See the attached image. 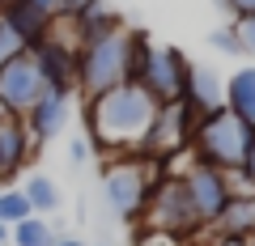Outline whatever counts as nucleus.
Listing matches in <instances>:
<instances>
[{
    "label": "nucleus",
    "mask_w": 255,
    "mask_h": 246,
    "mask_svg": "<svg viewBox=\"0 0 255 246\" xmlns=\"http://www.w3.org/2000/svg\"><path fill=\"white\" fill-rule=\"evenodd\" d=\"M162 102L136 81H124L115 89L85 102V128H90L94 149L102 153H145L149 132Z\"/></svg>",
    "instance_id": "nucleus-1"
},
{
    "label": "nucleus",
    "mask_w": 255,
    "mask_h": 246,
    "mask_svg": "<svg viewBox=\"0 0 255 246\" xmlns=\"http://www.w3.org/2000/svg\"><path fill=\"white\" fill-rule=\"evenodd\" d=\"M251 140H255V132L247 128L243 119L234 110L217 106V110L196 119V128H191V153H196L200 165H213L221 174H238L243 162H247Z\"/></svg>",
    "instance_id": "nucleus-2"
},
{
    "label": "nucleus",
    "mask_w": 255,
    "mask_h": 246,
    "mask_svg": "<svg viewBox=\"0 0 255 246\" xmlns=\"http://www.w3.org/2000/svg\"><path fill=\"white\" fill-rule=\"evenodd\" d=\"M128 73H132V30L128 26L98 43L77 47V89L85 93V102L124 85Z\"/></svg>",
    "instance_id": "nucleus-3"
},
{
    "label": "nucleus",
    "mask_w": 255,
    "mask_h": 246,
    "mask_svg": "<svg viewBox=\"0 0 255 246\" xmlns=\"http://www.w3.org/2000/svg\"><path fill=\"white\" fill-rule=\"evenodd\" d=\"M157 178L149 174L145 162H136V157H124V162H111L107 174H102V195H107L111 212L124 221L132 217H145V204L149 195H153Z\"/></svg>",
    "instance_id": "nucleus-4"
},
{
    "label": "nucleus",
    "mask_w": 255,
    "mask_h": 246,
    "mask_svg": "<svg viewBox=\"0 0 255 246\" xmlns=\"http://www.w3.org/2000/svg\"><path fill=\"white\" fill-rule=\"evenodd\" d=\"M145 221L157 234H196L200 229V217L191 208V195L183 187V178H157L153 195L145 204Z\"/></svg>",
    "instance_id": "nucleus-5"
},
{
    "label": "nucleus",
    "mask_w": 255,
    "mask_h": 246,
    "mask_svg": "<svg viewBox=\"0 0 255 246\" xmlns=\"http://www.w3.org/2000/svg\"><path fill=\"white\" fill-rule=\"evenodd\" d=\"M30 60H34L47 89L73 98V89H77V43H73V34H60V26H55L38 47H30Z\"/></svg>",
    "instance_id": "nucleus-6"
},
{
    "label": "nucleus",
    "mask_w": 255,
    "mask_h": 246,
    "mask_svg": "<svg viewBox=\"0 0 255 246\" xmlns=\"http://www.w3.org/2000/svg\"><path fill=\"white\" fill-rule=\"evenodd\" d=\"M183 187L191 195V208H196L200 225H213L221 217V208L230 204V195H234V174H221L213 165L191 162V170L183 174Z\"/></svg>",
    "instance_id": "nucleus-7"
},
{
    "label": "nucleus",
    "mask_w": 255,
    "mask_h": 246,
    "mask_svg": "<svg viewBox=\"0 0 255 246\" xmlns=\"http://www.w3.org/2000/svg\"><path fill=\"white\" fill-rule=\"evenodd\" d=\"M43 93H47V85H43V77H38L30 51L17 55V60H9V64H0V110H4V115L26 119V110L34 106Z\"/></svg>",
    "instance_id": "nucleus-8"
},
{
    "label": "nucleus",
    "mask_w": 255,
    "mask_h": 246,
    "mask_svg": "<svg viewBox=\"0 0 255 246\" xmlns=\"http://www.w3.org/2000/svg\"><path fill=\"white\" fill-rule=\"evenodd\" d=\"M187 68H191V60L179 51V47H157L153 43L140 85H145L157 102H179L183 98V85H187Z\"/></svg>",
    "instance_id": "nucleus-9"
},
{
    "label": "nucleus",
    "mask_w": 255,
    "mask_h": 246,
    "mask_svg": "<svg viewBox=\"0 0 255 246\" xmlns=\"http://www.w3.org/2000/svg\"><path fill=\"white\" fill-rule=\"evenodd\" d=\"M191 128H196V119L187 115V106L183 102H162L157 106V119H153V132H149V145L145 153H183V149L191 145Z\"/></svg>",
    "instance_id": "nucleus-10"
},
{
    "label": "nucleus",
    "mask_w": 255,
    "mask_h": 246,
    "mask_svg": "<svg viewBox=\"0 0 255 246\" xmlns=\"http://www.w3.org/2000/svg\"><path fill=\"white\" fill-rule=\"evenodd\" d=\"M30 157H34V136H30L26 119L0 110V182H13Z\"/></svg>",
    "instance_id": "nucleus-11"
},
{
    "label": "nucleus",
    "mask_w": 255,
    "mask_h": 246,
    "mask_svg": "<svg viewBox=\"0 0 255 246\" xmlns=\"http://www.w3.org/2000/svg\"><path fill=\"white\" fill-rule=\"evenodd\" d=\"M183 106H187L191 119L209 115V110L226 106V81H221L217 73H213L209 64H191L187 68V85H183Z\"/></svg>",
    "instance_id": "nucleus-12"
},
{
    "label": "nucleus",
    "mask_w": 255,
    "mask_h": 246,
    "mask_svg": "<svg viewBox=\"0 0 255 246\" xmlns=\"http://www.w3.org/2000/svg\"><path fill=\"white\" fill-rule=\"evenodd\" d=\"M68 110H73V98H68V93H55V89H47L43 98L26 110V128H30V136H34V145L55 140L68 128Z\"/></svg>",
    "instance_id": "nucleus-13"
},
{
    "label": "nucleus",
    "mask_w": 255,
    "mask_h": 246,
    "mask_svg": "<svg viewBox=\"0 0 255 246\" xmlns=\"http://www.w3.org/2000/svg\"><path fill=\"white\" fill-rule=\"evenodd\" d=\"M64 26H68V34H73L77 47H85V43H98V38H107V34H115V30H124V21H119V13L107 9L102 0H90L77 17H64Z\"/></svg>",
    "instance_id": "nucleus-14"
},
{
    "label": "nucleus",
    "mask_w": 255,
    "mask_h": 246,
    "mask_svg": "<svg viewBox=\"0 0 255 246\" xmlns=\"http://www.w3.org/2000/svg\"><path fill=\"white\" fill-rule=\"evenodd\" d=\"M221 238H251L255 234V191H234L221 217L213 221Z\"/></svg>",
    "instance_id": "nucleus-15"
},
{
    "label": "nucleus",
    "mask_w": 255,
    "mask_h": 246,
    "mask_svg": "<svg viewBox=\"0 0 255 246\" xmlns=\"http://www.w3.org/2000/svg\"><path fill=\"white\" fill-rule=\"evenodd\" d=\"M226 110H234L247 128L255 132V64L238 68L226 81Z\"/></svg>",
    "instance_id": "nucleus-16"
},
{
    "label": "nucleus",
    "mask_w": 255,
    "mask_h": 246,
    "mask_svg": "<svg viewBox=\"0 0 255 246\" xmlns=\"http://www.w3.org/2000/svg\"><path fill=\"white\" fill-rule=\"evenodd\" d=\"M21 191H26V200H30V208H34V217H47V212L60 208V187H55L47 174H30Z\"/></svg>",
    "instance_id": "nucleus-17"
},
{
    "label": "nucleus",
    "mask_w": 255,
    "mask_h": 246,
    "mask_svg": "<svg viewBox=\"0 0 255 246\" xmlns=\"http://www.w3.org/2000/svg\"><path fill=\"white\" fill-rule=\"evenodd\" d=\"M13 246H55V229L47 225L43 217H26L13 225Z\"/></svg>",
    "instance_id": "nucleus-18"
},
{
    "label": "nucleus",
    "mask_w": 255,
    "mask_h": 246,
    "mask_svg": "<svg viewBox=\"0 0 255 246\" xmlns=\"http://www.w3.org/2000/svg\"><path fill=\"white\" fill-rule=\"evenodd\" d=\"M26 217H34V208H30L26 191H21V187H4V191H0V221L13 229L17 221H26Z\"/></svg>",
    "instance_id": "nucleus-19"
},
{
    "label": "nucleus",
    "mask_w": 255,
    "mask_h": 246,
    "mask_svg": "<svg viewBox=\"0 0 255 246\" xmlns=\"http://www.w3.org/2000/svg\"><path fill=\"white\" fill-rule=\"evenodd\" d=\"M26 51H30V47L21 43V34L0 17V64H9V60H17V55H26Z\"/></svg>",
    "instance_id": "nucleus-20"
},
{
    "label": "nucleus",
    "mask_w": 255,
    "mask_h": 246,
    "mask_svg": "<svg viewBox=\"0 0 255 246\" xmlns=\"http://www.w3.org/2000/svg\"><path fill=\"white\" fill-rule=\"evenodd\" d=\"M234 34H238V47H243V55H255V13H247V17L234 21Z\"/></svg>",
    "instance_id": "nucleus-21"
},
{
    "label": "nucleus",
    "mask_w": 255,
    "mask_h": 246,
    "mask_svg": "<svg viewBox=\"0 0 255 246\" xmlns=\"http://www.w3.org/2000/svg\"><path fill=\"white\" fill-rule=\"evenodd\" d=\"M209 43L217 47V51H226V55H243V47H238V34H234V26H226V30H213V34H209Z\"/></svg>",
    "instance_id": "nucleus-22"
},
{
    "label": "nucleus",
    "mask_w": 255,
    "mask_h": 246,
    "mask_svg": "<svg viewBox=\"0 0 255 246\" xmlns=\"http://www.w3.org/2000/svg\"><path fill=\"white\" fill-rule=\"evenodd\" d=\"M26 4L38 13V17H47L51 26H60V21H64V0H26Z\"/></svg>",
    "instance_id": "nucleus-23"
},
{
    "label": "nucleus",
    "mask_w": 255,
    "mask_h": 246,
    "mask_svg": "<svg viewBox=\"0 0 255 246\" xmlns=\"http://www.w3.org/2000/svg\"><path fill=\"white\" fill-rule=\"evenodd\" d=\"M234 178L243 182L238 191H255V140H251V149H247V162H243V170H238Z\"/></svg>",
    "instance_id": "nucleus-24"
},
{
    "label": "nucleus",
    "mask_w": 255,
    "mask_h": 246,
    "mask_svg": "<svg viewBox=\"0 0 255 246\" xmlns=\"http://www.w3.org/2000/svg\"><path fill=\"white\" fill-rule=\"evenodd\" d=\"M221 9L238 21V17H247V13H255V0H221Z\"/></svg>",
    "instance_id": "nucleus-25"
},
{
    "label": "nucleus",
    "mask_w": 255,
    "mask_h": 246,
    "mask_svg": "<svg viewBox=\"0 0 255 246\" xmlns=\"http://www.w3.org/2000/svg\"><path fill=\"white\" fill-rule=\"evenodd\" d=\"M68 157H73V165H85V157H90V140L77 136V140H73V149H68Z\"/></svg>",
    "instance_id": "nucleus-26"
},
{
    "label": "nucleus",
    "mask_w": 255,
    "mask_h": 246,
    "mask_svg": "<svg viewBox=\"0 0 255 246\" xmlns=\"http://www.w3.org/2000/svg\"><path fill=\"white\" fill-rule=\"evenodd\" d=\"M209 246H251V238H221V234H217Z\"/></svg>",
    "instance_id": "nucleus-27"
},
{
    "label": "nucleus",
    "mask_w": 255,
    "mask_h": 246,
    "mask_svg": "<svg viewBox=\"0 0 255 246\" xmlns=\"http://www.w3.org/2000/svg\"><path fill=\"white\" fill-rule=\"evenodd\" d=\"M85 4H90V0H64V17H77Z\"/></svg>",
    "instance_id": "nucleus-28"
},
{
    "label": "nucleus",
    "mask_w": 255,
    "mask_h": 246,
    "mask_svg": "<svg viewBox=\"0 0 255 246\" xmlns=\"http://www.w3.org/2000/svg\"><path fill=\"white\" fill-rule=\"evenodd\" d=\"M55 246H85L81 238H55Z\"/></svg>",
    "instance_id": "nucleus-29"
},
{
    "label": "nucleus",
    "mask_w": 255,
    "mask_h": 246,
    "mask_svg": "<svg viewBox=\"0 0 255 246\" xmlns=\"http://www.w3.org/2000/svg\"><path fill=\"white\" fill-rule=\"evenodd\" d=\"M9 234H13V229L4 225V221H0V242H9Z\"/></svg>",
    "instance_id": "nucleus-30"
},
{
    "label": "nucleus",
    "mask_w": 255,
    "mask_h": 246,
    "mask_svg": "<svg viewBox=\"0 0 255 246\" xmlns=\"http://www.w3.org/2000/svg\"><path fill=\"white\" fill-rule=\"evenodd\" d=\"M4 4H13V0H0V9H4Z\"/></svg>",
    "instance_id": "nucleus-31"
}]
</instances>
